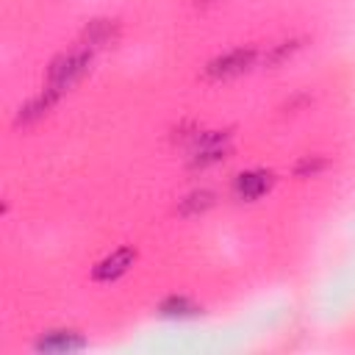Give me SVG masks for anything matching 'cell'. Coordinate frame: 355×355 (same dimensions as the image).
Here are the masks:
<instances>
[{
	"instance_id": "1",
	"label": "cell",
	"mask_w": 355,
	"mask_h": 355,
	"mask_svg": "<svg viewBox=\"0 0 355 355\" xmlns=\"http://www.w3.org/2000/svg\"><path fill=\"white\" fill-rule=\"evenodd\" d=\"M89 61H92V53L89 50H78V53L61 55L50 67V86H47V92L50 94H58L61 89L72 86L78 78H83V72L89 69Z\"/></svg>"
},
{
	"instance_id": "2",
	"label": "cell",
	"mask_w": 355,
	"mask_h": 355,
	"mask_svg": "<svg viewBox=\"0 0 355 355\" xmlns=\"http://www.w3.org/2000/svg\"><path fill=\"white\" fill-rule=\"evenodd\" d=\"M225 153H227V133H219V130L202 133V136H197L191 164L194 166H205V164H214V161L225 158Z\"/></svg>"
},
{
	"instance_id": "3",
	"label": "cell",
	"mask_w": 355,
	"mask_h": 355,
	"mask_svg": "<svg viewBox=\"0 0 355 355\" xmlns=\"http://www.w3.org/2000/svg\"><path fill=\"white\" fill-rule=\"evenodd\" d=\"M255 61V50H233L216 61H211L208 67V75L211 78H233V75H241L252 67Z\"/></svg>"
},
{
	"instance_id": "4",
	"label": "cell",
	"mask_w": 355,
	"mask_h": 355,
	"mask_svg": "<svg viewBox=\"0 0 355 355\" xmlns=\"http://www.w3.org/2000/svg\"><path fill=\"white\" fill-rule=\"evenodd\" d=\"M272 186V172L266 169H250V172H241L233 183V191L241 197V200H255L261 197L266 189Z\"/></svg>"
},
{
	"instance_id": "5",
	"label": "cell",
	"mask_w": 355,
	"mask_h": 355,
	"mask_svg": "<svg viewBox=\"0 0 355 355\" xmlns=\"http://www.w3.org/2000/svg\"><path fill=\"white\" fill-rule=\"evenodd\" d=\"M133 258H136V252H133L130 247H122V250H116L114 255H108L105 261H100V263H97L94 277H97V280H111V277L122 275V272L133 263Z\"/></svg>"
},
{
	"instance_id": "6",
	"label": "cell",
	"mask_w": 355,
	"mask_h": 355,
	"mask_svg": "<svg viewBox=\"0 0 355 355\" xmlns=\"http://www.w3.org/2000/svg\"><path fill=\"white\" fill-rule=\"evenodd\" d=\"M86 341L72 333V330H55V333H47L42 341H39V349L44 352H72V349H80Z\"/></svg>"
},
{
	"instance_id": "7",
	"label": "cell",
	"mask_w": 355,
	"mask_h": 355,
	"mask_svg": "<svg viewBox=\"0 0 355 355\" xmlns=\"http://www.w3.org/2000/svg\"><path fill=\"white\" fill-rule=\"evenodd\" d=\"M111 36H114V25H111L108 19H97V22H92V25L86 28V42H89L92 47L111 42Z\"/></svg>"
},
{
	"instance_id": "8",
	"label": "cell",
	"mask_w": 355,
	"mask_h": 355,
	"mask_svg": "<svg viewBox=\"0 0 355 355\" xmlns=\"http://www.w3.org/2000/svg\"><path fill=\"white\" fill-rule=\"evenodd\" d=\"M211 202H214V194H211V191H194V194H189V197L183 200L180 214H197V211H205Z\"/></svg>"
},
{
	"instance_id": "9",
	"label": "cell",
	"mask_w": 355,
	"mask_h": 355,
	"mask_svg": "<svg viewBox=\"0 0 355 355\" xmlns=\"http://www.w3.org/2000/svg\"><path fill=\"white\" fill-rule=\"evenodd\" d=\"M161 311H164V313H169V316H178V313L183 316V313H194L197 308H194L189 300H183V297H180V300H178V297H172V300H166V302L161 305Z\"/></svg>"
},
{
	"instance_id": "10",
	"label": "cell",
	"mask_w": 355,
	"mask_h": 355,
	"mask_svg": "<svg viewBox=\"0 0 355 355\" xmlns=\"http://www.w3.org/2000/svg\"><path fill=\"white\" fill-rule=\"evenodd\" d=\"M319 166H322V161H316V158H313V161H311V158H305V161L297 166V172H300V175H305V172H316Z\"/></svg>"
}]
</instances>
